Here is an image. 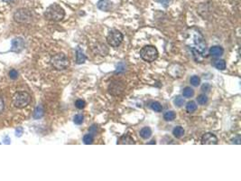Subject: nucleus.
Masks as SVG:
<instances>
[{
	"mask_svg": "<svg viewBox=\"0 0 241 181\" xmlns=\"http://www.w3.org/2000/svg\"><path fill=\"white\" fill-rule=\"evenodd\" d=\"M139 134H140V136L144 140H147V139H149L152 136V131H151V129L149 127H145V128H143L140 131Z\"/></svg>",
	"mask_w": 241,
	"mask_h": 181,
	"instance_id": "15",
	"label": "nucleus"
},
{
	"mask_svg": "<svg viewBox=\"0 0 241 181\" xmlns=\"http://www.w3.org/2000/svg\"><path fill=\"white\" fill-rule=\"evenodd\" d=\"M31 101V96L26 92H17L14 95L13 104L16 108L23 109L25 108Z\"/></svg>",
	"mask_w": 241,
	"mask_h": 181,
	"instance_id": "4",
	"label": "nucleus"
},
{
	"mask_svg": "<svg viewBox=\"0 0 241 181\" xmlns=\"http://www.w3.org/2000/svg\"><path fill=\"white\" fill-rule=\"evenodd\" d=\"M51 65L54 69L63 71L68 68L70 62L64 53H57L51 58Z\"/></svg>",
	"mask_w": 241,
	"mask_h": 181,
	"instance_id": "3",
	"label": "nucleus"
},
{
	"mask_svg": "<svg viewBox=\"0 0 241 181\" xmlns=\"http://www.w3.org/2000/svg\"><path fill=\"white\" fill-rule=\"evenodd\" d=\"M201 144H203V145H216V144H218V138L213 133L207 132L201 137Z\"/></svg>",
	"mask_w": 241,
	"mask_h": 181,
	"instance_id": "9",
	"label": "nucleus"
},
{
	"mask_svg": "<svg viewBox=\"0 0 241 181\" xmlns=\"http://www.w3.org/2000/svg\"><path fill=\"white\" fill-rule=\"evenodd\" d=\"M85 61H86L85 54L82 53V51L80 48H78L76 51V62H77V64H79V65L84 64Z\"/></svg>",
	"mask_w": 241,
	"mask_h": 181,
	"instance_id": "14",
	"label": "nucleus"
},
{
	"mask_svg": "<svg viewBox=\"0 0 241 181\" xmlns=\"http://www.w3.org/2000/svg\"><path fill=\"white\" fill-rule=\"evenodd\" d=\"M173 134H174V136L175 138L180 139V138H182V137L184 135V130H183V128L178 126V127H175V128L174 129Z\"/></svg>",
	"mask_w": 241,
	"mask_h": 181,
	"instance_id": "17",
	"label": "nucleus"
},
{
	"mask_svg": "<svg viewBox=\"0 0 241 181\" xmlns=\"http://www.w3.org/2000/svg\"><path fill=\"white\" fill-rule=\"evenodd\" d=\"M25 47V42L22 38L20 37H16L12 40V47H11V51L15 52V53H20L22 52V50Z\"/></svg>",
	"mask_w": 241,
	"mask_h": 181,
	"instance_id": "10",
	"label": "nucleus"
},
{
	"mask_svg": "<svg viewBox=\"0 0 241 181\" xmlns=\"http://www.w3.org/2000/svg\"><path fill=\"white\" fill-rule=\"evenodd\" d=\"M75 106H76V108H78L79 110H82V109L85 108L86 102H85V100H77L75 101Z\"/></svg>",
	"mask_w": 241,
	"mask_h": 181,
	"instance_id": "27",
	"label": "nucleus"
},
{
	"mask_svg": "<svg viewBox=\"0 0 241 181\" xmlns=\"http://www.w3.org/2000/svg\"><path fill=\"white\" fill-rule=\"evenodd\" d=\"M44 17L46 19L54 21V22H59L63 20L65 17V12L63 8L59 6L58 4H52L50 6L47 7V9L44 12Z\"/></svg>",
	"mask_w": 241,
	"mask_h": 181,
	"instance_id": "2",
	"label": "nucleus"
},
{
	"mask_svg": "<svg viewBox=\"0 0 241 181\" xmlns=\"http://www.w3.org/2000/svg\"><path fill=\"white\" fill-rule=\"evenodd\" d=\"M159 2H160L161 4H163V6H167L169 3H170V1L171 0H158Z\"/></svg>",
	"mask_w": 241,
	"mask_h": 181,
	"instance_id": "32",
	"label": "nucleus"
},
{
	"mask_svg": "<svg viewBox=\"0 0 241 181\" xmlns=\"http://www.w3.org/2000/svg\"><path fill=\"white\" fill-rule=\"evenodd\" d=\"M182 95L185 98H191L194 95V91L191 87H185L182 91Z\"/></svg>",
	"mask_w": 241,
	"mask_h": 181,
	"instance_id": "19",
	"label": "nucleus"
},
{
	"mask_svg": "<svg viewBox=\"0 0 241 181\" xmlns=\"http://www.w3.org/2000/svg\"><path fill=\"white\" fill-rule=\"evenodd\" d=\"M4 1H5V2H7V3H8V2H12L13 0H4Z\"/></svg>",
	"mask_w": 241,
	"mask_h": 181,
	"instance_id": "33",
	"label": "nucleus"
},
{
	"mask_svg": "<svg viewBox=\"0 0 241 181\" xmlns=\"http://www.w3.org/2000/svg\"><path fill=\"white\" fill-rule=\"evenodd\" d=\"M124 88H125L124 82L117 80V81H113L112 82H110L109 86V92L112 95H118L123 92Z\"/></svg>",
	"mask_w": 241,
	"mask_h": 181,
	"instance_id": "7",
	"label": "nucleus"
},
{
	"mask_svg": "<svg viewBox=\"0 0 241 181\" xmlns=\"http://www.w3.org/2000/svg\"><path fill=\"white\" fill-rule=\"evenodd\" d=\"M117 144H135V141L129 134H124L118 139Z\"/></svg>",
	"mask_w": 241,
	"mask_h": 181,
	"instance_id": "13",
	"label": "nucleus"
},
{
	"mask_svg": "<svg viewBox=\"0 0 241 181\" xmlns=\"http://www.w3.org/2000/svg\"><path fill=\"white\" fill-rule=\"evenodd\" d=\"M123 38L124 36L120 31L113 29L111 31H109V33L107 36V42L112 47H118L121 45Z\"/></svg>",
	"mask_w": 241,
	"mask_h": 181,
	"instance_id": "6",
	"label": "nucleus"
},
{
	"mask_svg": "<svg viewBox=\"0 0 241 181\" xmlns=\"http://www.w3.org/2000/svg\"><path fill=\"white\" fill-rule=\"evenodd\" d=\"M174 103H175V105H176L177 107H182L183 105V103H184V100H183V98L180 97V96H177L175 100H174Z\"/></svg>",
	"mask_w": 241,
	"mask_h": 181,
	"instance_id": "28",
	"label": "nucleus"
},
{
	"mask_svg": "<svg viewBox=\"0 0 241 181\" xmlns=\"http://www.w3.org/2000/svg\"><path fill=\"white\" fill-rule=\"evenodd\" d=\"M175 112L174 111H167L164 114H163V119L166 121H173L175 119Z\"/></svg>",
	"mask_w": 241,
	"mask_h": 181,
	"instance_id": "16",
	"label": "nucleus"
},
{
	"mask_svg": "<svg viewBox=\"0 0 241 181\" xmlns=\"http://www.w3.org/2000/svg\"><path fill=\"white\" fill-rule=\"evenodd\" d=\"M141 58L148 63L155 62L158 57V51L154 45H145L140 51Z\"/></svg>",
	"mask_w": 241,
	"mask_h": 181,
	"instance_id": "5",
	"label": "nucleus"
},
{
	"mask_svg": "<svg viewBox=\"0 0 241 181\" xmlns=\"http://www.w3.org/2000/svg\"><path fill=\"white\" fill-rule=\"evenodd\" d=\"M83 120H84V116L82 115V114H77V115L74 116V118H73V121L77 125L82 124Z\"/></svg>",
	"mask_w": 241,
	"mask_h": 181,
	"instance_id": "26",
	"label": "nucleus"
},
{
	"mask_svg": "<svg viewBox=\"0 0 241 181\" xmlns=\"http://www.w3.org/2000/svg\"><path fill=\"white\" fill-rule=\"evenodd\" d=\"M9 76H10L11 79H16V78L18 77V73H17V71H16V70H11V71L9 72Z\"/></svg>",
	"mask_w": 241,
	"mask_h": 181,
	"instance_id": "29",
	"label": "nucleus"
},
{
	"mask_svg": "<svg viewBox=\"0 0 241 181\" xmlns=\"http://www.w3.org/2000/svg\"><path fill=\"white\" fill-rule=\"evenodd\" d=\"M196 110H197V105H196V103H195L194 101L191 100V101H189V102L187 103V105H186V111H187L189 113H193Z\"/></svg>",
	"mask_w": 241,
	"mask_h": 181,
	"instance_id": "20",
	"label": "nucleus"
},
{
	"mask_svg": "<svg viewBox=\"0 0 241 181\" xmlns=\"http://www.w3.org/2000/svg\"><path fill=\"white\" fill-rule=\"evenodd\" d=\"M83 142H84L86 145L92 144V143H93V137H92V135H91L90 133L84 135V137H83Z\"/></svg>",
	"mask_w": 241,
	"mask_h": 181,
	"instance_id": "23",
	"label": "nucleus"
},
{
	"mask_svg": "<svg viewBox=\"0 0 241 181\" xmlns=\"http://www.w3.org/2000/svg\"><path fill=\"white\" fill-rule=\"evenodd\" d=\"M150 106H151V109L153 111H155V112H161L162 110H163V107H162L161 103L158 102V101H153Z\"/></svg>",
	"mask_w": 241,
	"mask_h": 181,
	"instance_id": "22",
	"label": "nucleus"
},
{
	"mask_svg": "<svg viewBox=\"0 0 241 181\" xmlns=\"http://www.w3.org/2000/svg\"><path fill=\"white\" fill-rule=\"evenodd\" d=\"M4 108H5V104H4V100L3 99L0 97V113L4 111Z\"/></svg>",
	"mask_w": 241,
	"mask_h": 181,
	"instance_id": "31",
	"label": "nucleus"
},
{
	"mask_svg": "<svg viewBox=\"0 0 241 181\" xmlns=\"http://www.w3.org/2000/svg\"><path fill=\"white\" fill-rule=\"evenodd\" d=\"M214 66L218 69V70H220V71H223L226 69V62L224 60L220 59V60H217L215 63H214Z\"/></svg>",
	"mask_w": 241,
	"mask_h": 181,
	"instance_id": "21",
	"label": "nucleus"
},
{
	"mask_svg": "<svg viewBox=\"0 0 241 181\" xmlns=\"http://www.w3.org/2000/svg\"><path fill=\"white\" fill-rule=\"evenodd\" d=\"M187 45L192 48L193 52L199 53L201 55H204L207 49V45L202 34L196 29H191L188 33L186 39Z\"/></svg>",
	"mask_w": 241,
	"mask_h": 181,
	"instance_id": "1",
	"label": "nucleus"
},
{
	"mask_svg": "<svg viewBox=\"0 0 241 181\" xmlns=\"http://www.w3.org/2000/svg\"><path fill=\"white\" fill-rule=\"evenodd\" d=\"M224 50L221 46L219 45H214L209 49V54L213 57H220L223 54Z\"/></svg>",
	"mask_w": 241,
	"mask_h": 181,
	"instance_id": "12",
	"label": "nucleus"
},
{
	"mask_svg": "<svg viewBox=\"0 0 241 181\" xmlns=\"http://www.w3.org/2000/svg\"><path fill=\"white\" fill-rule=\"evenodd\" d=\"M197 101H198L199 104H201V105H204V104H206V103L208 102V97H207L205 94H201V95L198 96Z\"/></svg>",
	"mask_w": 241,
	"mask_h": 181,
	"instance_id": "24",
	"label": "nucleus"
},
{
	"mask_svg": "<svg viewBox=\"0 0 241 181\" xmlns=\"http://www.w3.org/2000/svg\"><path fill=\"white\" fill-rule=\"evenodd\" d=\"M98 8L101 11L109 12L112 7V3L109 0H99L98 2Z\"/></svg>",
	"mask_w": 241,
	"mask_h": 181,
	"instance_id": "11",
	"label": "nucleus"
},
{
	"mask_svg": "<svg viewBox=\"0 0 241 181\" xmlns=\"http://www.w3.org/2000/svg\"><path fill=\"white\" fill-rule=\"evenodd\" d=\"M23 132H24V130L22 127H18L16 129V137H21L23 135Z\"/></svg>",
	"mask_w": 241,
	"mask_h": 181,
	"instance_id": "30",
	"label": "nucleus"
},
{
	"mask_svg": "<svg viewBox=\"0 0 241 181\" xmlns=\"http://www.w3.org/2000/svg\"><path fill=\"white\" fill-rule=\"evenodd\" d=\"M14 18L18 23L28 22L31 18V13L27 9H19L16 12Z\"/></svg>",
	"mask_w": 241,
	"mask_h": 181,
	"instance_id": "8",
	"label": "nucleus"
},
{
	"mask_svg": "<svg viewBox=\"0 0 241 181\" xmlns=\"http://www.w3.org/2000/svg\"><path fill=\"white\" fill-rule=\"evenodd\" d=\"M44 116V109L41 105L37 106L33 112V118L34 119H41Z\"/></svg>",
	"mask_w": 241,
	"mask_h": 181,
	"instance_id": "18",
	"label": "nucleus"
},
{
	"mask_svg": "<svg viewBox=\"0 0 241 181\" xmlns=\"http://www.w3.org/2000/svg\"><path fill=\"white\" fill-rule=\"evenodd\" d=\"M190 82H191V84H192L193 86L197 87V86L200 85V83H201V78H200L199 76H197V75H194V76H193V77L190 79Z\"/></svg>",
	"mask_w": 241,
	"mask_h": 181,
	"instance_id": "25",
	"label": "nucleus"
}]
</instances>
